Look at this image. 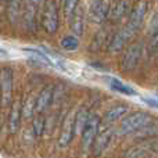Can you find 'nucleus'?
Returning <instances> with one entry per match:
<instances>
[{"instance_id":"nucleus-23","label":"nucleus","mask_w":158,"mask_h":158,"mask_svg":"<svg viewBox=\"0 0 158 158\" xmlns=\"http://www.w3.org/2000/svg\"><path fill=\"white\" fill-rule=\"evenodd\" d=\"M61 46H63V49L68 50V52H72V50L78 49L79 40H78V38H75L74 35L65 36V38H63V40H61Z\"/></svg>"},{"instance_id":"nucleus-2","label":"nucleus","mask_w":158,"mask_h":158,"mask_svg":"<svg viewBox=\"0 0 158 158\" xmlns=\"http://www.w3.org/2000/svg\"><path fill=\"white\" fill-rule=\"evenodd\" d=\"M153 122L151 114L146 111H135L131 112L128 117H125L121 122V133L122 135H131L140 129L147 128Z\"/></svg>"},{"instance_id":"nucleus-31","label":"nucleus","mask_w":158,"mask_h":158,"mask_svg":"<svg viewBox=\"0 0 158 158\" xmlns=\"http://www.w3.org/2000/svg\"><path fill=\"white\" fill-rule=\"evenodd\" d=\"M0 104H2V101H0Z\"/></svg>"},{"instance_id":"nucleus-10","label":"nucleus","mask_w":158,"mask_h":158,"mask_svg":"<svg viewBox=\"0 0 158 158\" xmlns=\"http://www.w3.org/2000/svg\"><path fill=\"white\" fill-rule=\"evenodd\" d=\"M110 3L108 2H92L89 8V19L93 24H103L108 18Z\"/></svg>"},{"instance_id":"nucleus-14","label":"nucleus","mask_w":158,"mask_h":158,"mask_svg":"<svg viewBox=\"0 0 158 158\" xmlns=\"http://www.w3.org/2000/svg\"><path fill=\"white\" fill-rule=\"evenodd\" d=\"M69 22H71V31L74 32L75 38H79V36L83 35V32H85V11H83V8L81 7V3H79V6L77 7V10H75L72 18L69 19Z\"/></svg>"},{"instance_id":"nucleus-15","label":"nucleus","mask_w":158,"mask_h":158,"mask_svg":"<svg viewBox=\"0 0 158 158\" xmlns=\"http://www.w3.org/2000/svg\"><path fill=\"white\" fill-rule=\"evenodd\" d=\"M126 112H129L128 106H125V104L115 106V107H112V108H110L108 111L103 115V118H101V123H103V125H111V123H114L115 121L121 119Z\"/></svg>"},{"instance_id":"nucleus-19","label":"nucleus","mask_w":158,"mask_h":158,"mask_svg":"<svg viewBox=\"0 0 158 158\" xmlns=\"http://www.w3.org/2000/svg\"><path fill=\"white\" fill-rule=\"evenodd\" d=\"M110 86H111V89H114L115 92H119L126 96H136L137 94L136 90H133L131 86L122 83V82L118 81V79H111V81H110Z\"/></svg>"},{"instance_id":"nucleus-22","label":"nucleus","mask_w":158,"mask_h":158,"mask_svg":"<svg viewBox=\"0 0 158 158\" xmlns=\"http://www.w3.org/2000/svg\"><path fill=\"white\" fill-rule=\"evenodd\" d=\"M32 126H33V132H35L36 136H42L44 132V126H46V119H44L43 115L40 114V115L33 118Z\"/></svg>"},{"instance_id":"nucleus-26","label":"nucleus","mask_w":158,"mask_h":158,"mask_svg":"<svg viewBox=\"0 0 158 158\" xmlns=\"http://www.w3.org/2000/svg\"><path fill=\"white\" fill-rule=\"evenodd\" d=\"M64 13H65V18L67 19H71L72 15H74L75 10H77V7L79 6V2H77V0H74V2H64Z\"/></svg>"},{"instance_id":"nucleus-18","label":"nucleus","mask_w":158,"mask_h":158,"mask_svg":"<svg viewBox=\"0 0 158 158\" xmlns=\"http://www.w3.org/2000/svg\"><path fill=\"white\" fill-rule=\"evenodd\" d=\"M7 17L13 25L19 21V14L22 13V3L21 2H8L7 3Z\"/></svg>"},{"instance_id":"nucleus-3","label":"nucleus","mask_w":158,"mask_h":158,"mask_svg":"<svg viewBox=\"0 0 158 158\" xmlns=\"http://www.w3.org/2000/svg\"><path fill=\"white\" fill-rule=\"evenodd\" d=\"M135 35H136V31H133L131 27L125 25L122 29H119L117 33H114L111 36V39L107 42L108 43V52L112 53V54H117V53L122 52L126 44L133 39Z\"/></svg>"},{"instance_id":"nucleus-28","label":"nucleus","mask_w":158,"mask_h":158,"mask_svg":"<svg viewBox=\"0 0 158 158\" xmlns=\"http://www.w3.org/2000/svg\"><path fill=\"white\" fill-rule=\"evenodd\" d=\"M143 101H144V103H147L148 106L154 107V108H158V101H156V100H150V98H143Z\"/></svg>"},{"instance_id":"nucleus-13","label":"nucleus","mask_w":158,"mask_h":158,"mask_svg":"<svg viewBox=\"0 0 158 158\" xmlns=\"http://www.w3.org/2000/svg\"><path fill=\"white\" fill-rule=\"evenodd\" d=\"M131 4L128 2H112L110 3V13L108 19L112 22H118L129 13Z\"/></svg>"},{"instance_id":"nucleus-4","label":"nucleus","mask_w":158,"mask_h":158,"mask_svg":"<svg viewBox=\"0 0 158 158\" xmlns=\"http://www.w3.org/2000/svg\"><path fill=\"white\" fill-rule=\"evenodd\" d=\"M0 101L3 107L13 104V71L8 67L0 69Z\"/></svg>"},{"instance_id":"nucleus-11","label":"nucleus","mask_w":158,"mask_h":158,"mask_svg":"<svg viewBox=\"0 0 158 158\" xmlns=\"http://www.w3.org/2000/svg\"><path fill=\"white\" fill-rule=\"evenodd\" d=\"M111 137H112L111 129H106V131H103V132H98V135L96 136L94 142H93V146H92L94 156H100V154H103L104 151L107 150L110 142H111Z\"/></svg>"},{"instance_id":"nucleus-5","label":"nucleus","mask_w":158,"mask_h":158,"mask_svg":"<svg viewBox=\"0 0 158 158\" xmlns=\"http://www.w3.org/2000/svg\"><path fill=\"white\" fill-rule=\"evenodd\" d=\"M40 3L38 2H25L24 7H22V17L21 21L24 25V29L27 32H35L36 31V24H38L39 15H40V10L38 8V6Z\"/></svg>"},{"instance_id":"nucleus-12","label":"nucleus","mask_w":158,"mask_h":158,"mask_svg":"<svg viewBox=\"0 0 158 158\" xmlns=\"http://www.w3.org/2000/svg\"><path fill=\"white\" fill-rule=\"evenodd\" d=\"M21 114H22V106L21 101L15 100L13 101L10 108V115H8V129L11 133H17L19 129V122H21Z\"/></svg>"},{"instance_id":"nucleus-20","label":"nucleus","mask_w":158,"mask_h":158,"mask_svg":"<svg viewBox=\"0 0 158 158\" xmlns=\"http://www.w3.org/2000/svg\"><path fill=\"white\" fill-rule=\"evenodd\" d=\"M148 154V150L146 146H135L125 151L123 158H144Z\"/></svg>"},{"instance_id":"nucleus-27","label":"nucleus","mask_w":158,"mask_h":158,"mask_svg":"<svg viewBox=\"0 0 158 158\" xmlns=\"http://www.w3.org/2000/svg\"><path fill=\"white\" fill-rule=\"evenodd\" d=\"M150 46L154 47V49H157L158 47V32L156 33V35L150 36Z\"/></svg>"},{"instance_id":"nucleus-30","label":"nucleus","mask_w":158,"mask_h":158,"mask_svg":"<svg viewBox=\"0 0 158 158\" xmlns=\"http://www.w3.org/2000/svg\"><path fill=\"white\" fill-rule=\"evenodd\" d=\"M0 128H2V121H0Z\"/></svg>"},{"instance_id":"nucleus-8","label":"nucleus","mask_w":158,"mask_h":158,"mask_svg":"<svg viewBox=\"0 0 158 158\" xmlns=\"http://www.w3.org/2000/svg\"><path fill=\"white\" fill-rule=\"evenodd\" d=\"M74 135H75V114L74 111H69L67 114V117L64 118L63 128H61L60 136H58V146L61 148L67 147L71 143Z\"/></svg>"},{"instance_id":"nucleus-25","label":"nucleus","mask_w":158,"mask_h":158,"mask_svg":"<svg viewBox=\"0 0 158 158\" xmlns=\"http://www.w3.org/2000/svg\"><path fill=\"white\" fill-rule=\"evenodd\" d=\"M35 98H31L27 101L24 107H22V115H24V119L29 121L31 118H33V112H35Z\"/></svg>"},{"instance_id":"nucleus-17","label":"nucleus","mask_w":158,"mask_h":158,"mask_svg":"<svg viewBox=\"0 0 158 158\" xmlns=\"http://www.w3.org/2000/svg\"><path fill=\"white\" fill-rule=\"evenodd\" d=\"M89 110L82 107L78 112H75V135H82L87 121H89Z\"/></svg>"},{"instance_id":"nucleus-29","label":"nucleus","mask_w":158,"mask_h":158,"mask_svg":"<svg viewBox=\"0 0 158 158\" xmlns=\"http://www.w3.org/2000/svg\"><path fill=\"white\" fill-rule=\"evenodd\" d=\"M6 56H7V52H6L4 49H2V47H0V57H6Z\"/></svg>"},{"instance_id":"nucleus-6","label":"nucleus","mask_w":158,"mask_h":158,"mask_svg":"<svg viewBox=\"0 0 158 158\" xmlns=\"http://www.w3.org/2000/svg\"><path fill=\"white\" fill-rule=\"evenodd\" d=\"M101 123V118L96 114H90L89 121L82 132V147L85 151H89L93 146L96 136L98 135V128Z\"/></svg>"},{"instance_id":"nucleus-9","label":"nucleus","mask_w":158,"mask_h":158,"mask_svg":"<svg viewBox=\"0 0 158 158\" xmlns=\"http://www.w3.org/2000/svg\"><path fill=\"white\" fill-rule=\"evenodd\" d=\"M148 7H150V3L148 2H137L136 4H135V7L131 10L129 21L126 25L137 32L139 28L142 27L143 21H144L146 14H147V11H148Z\"/></svg>"},{"instance_id":"nucleus-24","label":"nucleus","mask_w":158,"mask_h":158,"mask_svg":"<svg viewBox=\"0 0 158 158\" xmlns=\"http://www.w3.org/2000/svg\"><path fill=\"white\" fill-rule=\"evenodd\" d=\"M24 52H27V53H29V54H32V56H35V57H38L39 60H42L43 63H46V64H49V65H52V67H56V64L53 63L52 60L49 58V56L47 54H44L42 50H39V49H32V47H25L24 49Z\"/></svg>"},{"instance_id":"nucleus-21","label":"nucleus","mask_w":158,"mask_h":158,"mask_svg":"<svg viewBox=\"0 0 158 158\" xmlns=\"http://www.w3.org/2000/svg\"><path fill=\"white\" fill-rule=\"evenodd\" d=\"M104 43H107V32L104 29H101V31H98L94 35V38H93L92 43H90V50H92V52H97V50L101 49V46H103Z\"/></svg>"},{"instance_id":"nucleus-16","label":"nucleus","mask_w":158,"mask_h":158,"mask_svg":"<svg viewBox=\"0 0 158 158\" xmlns=\"http://www.w3.org/2000/svg\"><path fill=\"white\" fill-rule=\"evenodd\" d=\"M53 94H54V86H46L40 93L39 96L35 98V110L38 112H43L44 110L49 107V104L52 103L53 100Z\"/></svg>"},{"instance_id":"nucleus-1","label":"nucleus","mask_w":158,"mask_h":158,"mask_svg":"<svg viewBox=\"0 0 158 158\" xmlns=\"http://www.w3.org/2000/svg\"><path fill=\"white\" fill-rule=\"evenodd\" d=\"M40 24L42 28L50 35H54L60 27V17H58V7L56 2H43L40 8Z\"/></svg>"},{"instance_id":"nucleus-7","label":"nucleus","mask_w":158,"mask_h":158,"mask_svg":"<svg viewBox=\"0 0 158 158\" xmlns=\"http://www.w3.org/2000/svg\"><path fill=\"white\" fill-rule=\"evenodd\" d=\"M142 57V44L140 43H132L126 47L125 53L122 56V60H121V68L123 72H129L133 71L137 67Z\"/></svg>"}]
</instances>
